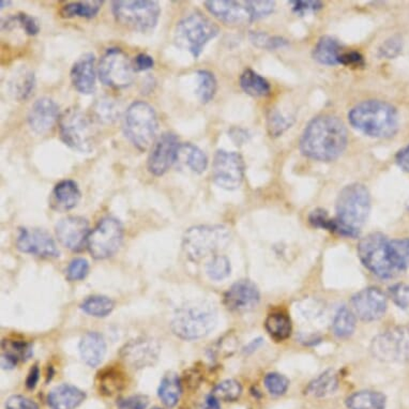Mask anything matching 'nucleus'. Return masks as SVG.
<instances>
[{"mask_svg":"<svg viewBox=\"0 0 409 409\" xmlns=\"http://www.w3.org/2000/svg\"><path fill=\"white\" fill-rule=\"evenodd\" d=\"M6 5H11V1H4V0H1V3H0V6H1V9H4V8H5Z\"/></svg>","mask_w":409,"mask_h":409,"instance_id":"62","label":"nucleus"},{"mask_svg":"<svg viewBox=\"0 0 409 409\" xmlns=\"http://www.w3.org/2000/svg\"><path fill=\"white\" fill-rule=\"evenodd\" d=\"M97 385L100 393L114 395L125 387V374L118 368H105L98 375Z\"/></svg>","mask_w":409,"mask_h":409,"instance_id":"29","label":"nucleus"},{"mask_svg":"<svg viewBox=\"0 0 409 409\" xmlns=\"http://www.w3.org/2000/svg\"><path fill=\"white\" fill-rule=\"evenodd\" d=\"M219 27L200 12L190 14L179 21L175 29V41L197 59L204 46L218 36Z\"/></svg>","mask_w":409,"mask_h":409,"instance_id":"9","label":"nucleus"},{"mask_svg":"<svg viewBox=\"0 0 409 409\" xmlns=\"http://www.w3.org/2000/svg\"><path fill=\"white\" fill-rule=\"evenodd\" d=\"M33 356V346L24 341L4 340L1 343V366L11 370L19 362L27 361Z\"/></svg>","mask_w":409,"mask_h":409,"instance_id":"27","label":"nucleus"},{"mask_svg":"<svg viewBox=\"0 0 409 409\" xmlns=\"http://www.w3.org/2000/svg\"><path fill=\"white\" fill-rule=\"evenodd\" d=\"M161 346L152 338H138L128 342L119 351L125 366L133 370L153 366L159 360Z\"/></svg>","mask_w":409,"mask_h":409,"instance_id":"16","label":"nucleus"},{"mask_svg":"<svg viewBox=\"0 0 409 409\" xmlns=\"http://www.w3.org/2000/svg\"><path fill=\"white\" fill-rule=\"evenodd\" d=\"M244 157L234 151L218 150L212 163V178L222 189L233 191L242 185L244 178Z\"/></svg>","mask_w":409,"mask_h":409,"instance_id":"15","label":"nucleus"},{"mask_svg":"<svg viewBox=\"0 0 409 409\" xmlns=\"http://www.w3.org/2000/svg\"><path fill=\"white\" fill-rule=\"evenodd\" d=\"M371 351L383 362L409 363V326L392 328L372 341Z\"/></svg>","mask_w":409,"mask_h":409,"instance_id":"14","label":"nucleus"},{"mask_svg":"<svg viewBox=\"0 0 409 409\" xmlns=\"http://www.w3.org/2000/svg\"><path fill=\"white\" fill-rule=\"evenodd\" d=\"M80 353L83 361L91 368L101 363L106 353V343L103 336L98 332H87L80 342Z\"/></svg>","mask_w":409,"mask_h":409,"instance_id":"26","label":"nucleus"},{"mask_svg":"<svg viewBox=\"0 0 409 409\" xmlns=\"http://www.w3.org/2000/svg\"><path fill=\"white\" fill-rule=\"evenodd\" d=\"M204 7L220 22L239 26L269 16L274 11L276 3L270 0H209L204 1Z\"/></svg>","mask_w":409,"mask_h":409,"instance_id":"5","label":"nucleus"},{"mask_svg":"<svg viewBox=\"0 0 409 409\" xmlns=\"http://www.w3.org/2000/svg\"><path fill=\"white\" fill-rule=\"evenodd\" d=\"M182 392V383L176 373H167L162 378L157 394L165 406L174 407L178 403Z\"/></svg>","mask_w":409,"mask_h":409,"instance_id":"30","label":"nucleus"},{"mask_svg":"<svg viewBox=\"0 0 409 409\" xmlns=\"http://www.w3.org/2000/svg\"><path fill=\"white\" fill-rule=\"evenodd\" d=\"M112 12L117 23L125 29L138 33H149L159 22L161 8L157 1L152 0H119L113 1Z\"/></svg>","mask_w":409,"mask_h":409,"instance_id":"11","label":"nucleus"},{"mask_svg":"<svg viewBox=\"0 0 409 409\" xmlns=\"http://www.w3.org/2000/svg\"><path fill=\"white\" fill-rule=\"evenodd\" d=\"M40 378V368L39 366L36 364L31 368V372H29V376L26 379V387L29 389H35L36 385H37L38 381Z\"/></svg>","mask_w":409,"mask_h":409,"instance_id":"60","label":"nucleus"},{"mask_svg":"<svg viewBox=\"0 0 409 409\" xmlns=\"http://www.w3.org/2000/svg\"><path fill=\"white\" fill-rule=\"evenodd\" d=\"M182 155L185 164L196 174H202L207 170L208 157L202 149L191 143L180 145L179 155Z\"/></svg>","mask_w":409,"mask_h":409,"instance_id":"36","label":"nucleus"},{"mask_svg":"<svg viewBox=\"0 0 409 409\" xmlns=\"http://www.w3.org/2000/svg\"><path fill=\"white\" fill-rule=\"evenodd\" d=\"M358 254L362 264L379 278H394L403 271L394 257L391 242L383 234H370L361 239Z\"/></svg>","mask_w":409,"mask_h":409,"instance_id":"7","label":"nucleus"},{"mask_svg":"<svg viewBox=\"0 0 409 409\" xmlns=\"http://www.w3.org/2000/svg\"><path fill=\"white\" fill-rule=\"evenodd\" d=\"M149 400L146 395H132L129 398H121L117 402L118 409H146Z\"/></svg>","mask_w":409,"mask_h":409,"instance_id":"53","label":"nucleus"},{"mask_svg":"<svg viewBox=\"0 0 409 409\" xmlns=\"http://www.w3.org/2000/svg\"><path fill=\"white\" fill-rule=\"evenodd\" d=\"M351 308L355 315L362 321H377L387 311V297L377 287H368L351 298Z\"/></svg>","mask_w":409,"mask_h":409,"instance_id":"19","label":"nucleus"},{"mask_svg":"<svg viewBox=\"0 0 409 409\" xmlns=\"http://www.w3.org/2000/svg\"><path fill=\"white\" fill-rule=\"evenodd\" d=\"M86 398L84 391L74 385L63 383L48 393V406L52 409H76Z\"/></svg>","mask_w":409,"mask_h":409,"instance_id":"25","label":"nucleus"},{"mask_svg":"<svg viewBox=\"0 0 409 409\" xmlns=\"http://www.w3.org/2000/svg\"><path fill=\"white\" fill-rule=\"evenodd\" d=\"M98 74L105 86L127 88L133 82L134 69L129 56L120 48H108L100 59Z\"/></svg>","mask_w":409,"mask_h":409,"instance_id":"12","label":"nucleus"},{"mask_svg":"<svg viewBox=\"0 0 409 409\" xmlns=\"http://www.w3.org/2000/svg\"><path fill=\"white\" fill-rule=\"evenodd\" d=\"M16 248L23 253L53 259L59 257V250L52 236L40 229L22 227L16 238Z\"/></svg>","mask_w":409,"mask_h":409,"instance_id":"18","label":"nucleus"},{"mask_svg":"<svg viewBox=\"0 0 409 409\" xmlns=\"http://www.w3.org/2000/svg\"><path fill=\"white\" fill-rule=\"evenodd\" d=\"M123 239V227L120 221L106 217L90 232L87 248L95 259L112 257L120 248Z\"/></svg>","mask_w":409,"mask_h":409,"instance_id":"13","label":"nucleus"},{"mask_svg":"<svg viewBox=\"0 0 409 409\" xmlns=\"http://www.w3.org/2000/svg\"><path fill=\"white\" fill-rule=\"evenodd\" d=\"M155 108L144 101H135L128 108L123 120L125 138L140 151H146L155 142L157 131Z\"/></svg>","mask_w":409,"mask_h":409,"instance_id":"8","label":"nucleus"},{"mask_svg":"<svg viewBox=\"0 0 409 409\" xmlns=\"http://www.w3.org/2000/svg\"><path fill=\"white\" fill-rule=\"evenodd\" d=\"M81 190L76 181H61L55 185L50 196V206L58 212H69L78 206L81 200Z\"/></svg>","mask_w":409,"mask_h":409,"instance_id":"24","label":"nucleus"},{"mask_svg":"<svg viewBox=\"0 0 409 409\" xmlns=\"http://www.w3.org/2000/svg\"><path fill=\"white\" fill-rule=\"evenodd\" d=\"M93 116L102 123H113L119 117V106L110 98H101L93 104Z\"/></svg>","mask_w":409,"mask_h":409,"instance_id":"39","label":"nucleus"},{"mask_svg":"<svg viewBox=\"0 0 409 409\" xmlns=\"http://www.w3.org/2000/svg\"><path fill=\"white\" fill-rule=\"evenodd\" d=\"M262 344V340L261 338H259V340H254L253 341L252 343H250V344H249V346L247 347L246 348V351H254V349H257V347L259 346V345Z\"/></svg>","mask_w":409,"mask_h":409,"instance_id":"61","label":"nucleus"},{"mask_svg":"<svg viewBox=\"0 0 409 409\" xmlns=\"http://www.w3.org/2000/svg\"><path fill=\"white\" fill-rule=\"evenodd\" d=\"M89 272V264L85 259H76L67 268V279L71 282L84 280Z\"/></svg>","mask_w":409,"mask_h":409,"instance_id":"47","label":"nucleus"},{"mask_svg":"<svg viewBox=\"0 0 409 409\" xmlns=\"http://www.w3.org/2000/svg\"><path fill=\"white\" fill-rule=\"evenodd\" d=\"M16 23H18V25L24 29L27 35L36 36L40 33L39 22H38L37 19L29 16V14H19L18 16L8 19L6 24H16Z\"/></svg>","mask_w":409,"mask_h":409,"instance_id":"46","label":"nucleus"},{"mask_svg":"<svg viewBox=\"0 0 409 409\" xmlns=\"http://www.w3.org/2000/svg\"><path fill=\"white\" fill-rule=\"evenodd\" d=\"M309 220L313 227L333 232L334 219H330L325 210H314L309 217Z\"/></svg>","mask_w":409,"mask_h":409,"instance_id":"52","label":"nucleus"},{"mask_svg":"<svg viewBox=\"0 0 409 409\" xmlns=\"http://www.w3.org/2000/svg\"><path fill=\"white\" fill-rule=\"evenodd\" d=\"M340 63L344 66H363L364 61L363 57L359 53H343L340 58Z\"/></svg>","mask_w":409,"mask_h":409,"instance_id":"58","label":"nucleus"},{"mask_svg":"<svg viewBox=\"0 0 409 409\" xmlns=\"http://www.w3.org/2000/svg\"><path fill=\"white\" fill-rule=\"evenodd\" d=\"M231 242V233L221 225H200L185 232L182 238L183 252L187 259L200 262L224 250Z\"/></svg>","mask_w":409,"mask_h":409,"instance_id":"6","label":"nucleus"},{"mask_svg":"<svg viewBox=\"0 0 409 409\" xmlns=\"http://www.w3.org/2000/svg\"><path fill=\"white\" fill-rule=\"evenodd\" d=\"M240 86L252 97H266L271 91L269 82L251 69H247L240 76Z\"/></svg>","mask_w":409,"mask_h":409,"instance_id":"32","label":"nucleus"},{"mask_svg":"<svg viewBox=\"0 0 409 409\" xmlns=\"http://www.w3.org/2000/svg\"><path fill=\"white\" fill-rule=\"evenodd\" d=\"M250 40L255 46L267 50H276L284 48L289 44L286 39L282 37H271L264 31H252L250 33Z\"/></svg>","mask_w":409,"mask_h":409,"instance_id":"44","label":"nucleus"},{"mask_svg":"<svg viewBox=\"0 0 409 409\" xmlns=\"http://www.w3.org/2000/svg\"><path fill=\"white\" fill-rule=\"evenodd\" d=\"M395 162L403 170L409 172V144L402 150L398 151L395 157Z\"/></svg>","mask_w":409,"mask_h":409,"instance_id":"59","label":"nucleus"},{"mask_svg":"<svg viewBox=\"0 0 409 409\" xmlns=\"http://www.w3.org/2000/svg\"><path fill=\"white\" fill-rule=\"evenodd\" d=\"M206 271L212 280H224L231 274V262L223 255H216L207 264Z\"/></svg>","mask_w":409,"mask_h":409,"instance_id":"43","label":"nucleus"},{"mask_svg":"<svg viewBox=\"0 0 409 409\" xmlns=\"http://www.w3.org/2000/svg\"><path fill=\"white\" fill-rule=\"evenodd\" d=\"M132 65H133L134 71H147V70H150L151 68H153L155 61H153L152 57L142 53V54H138L134 58V61H132Z\"/></svg>","mask_w":409,"mask_h":409,"instance_id":"57","label":"nucleus"},{"mask_svg":"<svg viewBox=\"0 0 409 409\" xmlns=\"http://www.w3.org/2000/svg\"><path fill=\"white\" fill-rule=\"evenodd\" d=\"M403 41L402 38L398 36H393L385 40L380 48H379V56L385 57V58L391 59L398 56L402 52Z\"/></svg>","mask_w":409,"mask_h":409,"instance_id":"51","label":"nucleus"},{"mask_svg":"<svg viewBox=\"0 0 409 409\" xmlns=\"http://www.w3.org/2000/svg\"><path fill=\"white\" fill-rule=\"evenodd\" d=\"M261 300L259 289L250 280H240L225 293L224 304L232 312L244 313L257 308Z\"/></svg>","mask_w":409,"mask_h":409,"instance_id":"21","label":"nucleus"},{"mask_svg":"<svg viewBox=\"0 0 409 409\" xmlns=\"http://www.w3.org/2000/svg\"><path fill=\"white\" fill-rule=\"evenodd\" d=\"M266 388L272 395H283L286 393L289 387V380L286 376L280 373H269L264 379Z\"/></svg>","mask_w":409,"mask_h":409,"instance_id":"45","label":"nucleus"},{"mask_svg":"<svg viewBox=\"0 0 409 409\" xmlns=\"http://www.w3.org/2000/svg\"><path fill=\"white\" fill-rule=\"evenodd\" d=\"M236 345H237L236 338L229 333L220 338L214 351L217 356H229L235 351Z\"/></svg>","mask_w":409,"mask_h":409,"instance_id":"56","label":"nucleus"},{"mask_svg":"<svg viewBox=\"0 0 409 409\" xmlns=\"http://www.w3.org/2000/svg\"><path fill=\"white\" fill-rule=\"evenodd\" d=\"M356 329V315L353 310L342 306L338 309L332 323V330L338 338H345L351 336Z\"/></svg>","mask_w":409,"mask_h":409,"instance_id":"37","label":"nucleus"},{"mask_svg":"<svg viewBox=\"0 0 409 409\" xmlns=\"http://www.w3.org/2000/svg\"><path fill=\"white\" fill-rule=\"evenodd\" d=\"M349 409H385V396L380 392L359 391L346 400Z\"/></svg>","mask_w":409,"mask_h":409,"instance_id":"31","label":"nucleus"},{"mask_svg":"<svg viewBox=\"0 0 409 409\" xmlns=\"http://www.w3.org/2000/svg\"><path fill=\"white\" fill-rule=\"evenodd\" d=\"M391 248L396 262L403 270L409 266V238L408 239L392 240Z\"/></svg>","mask_w":409,"mask_h":409,"instance_id":"49","label":"nucleus"},{"mask_svg":"<svg viewBox=\"0 0 409 409\" xmlns=\"http://www.w3.org/2000/svg\"><path fill=\"white\" fill-rule=\"evenodd\" d=\"M197 93L198 99L202 103H208L214 99L217 93V80L212 72L200 70L197 72Z\"/></svg>","mask_w":409,"mask_h":409,"instance_id":"40","label":"nucleus"},{"mask_svg":"<svg viewBox=\"0 0 409 409\" xmlns=\"http://www.w3.org/2000/svg\"><path fill=\"white\" fill-rule=\"evenodd\" d=\"M347 143L348 135L343 121L332 115H321L304 129L300 150L310 159L330 162L344 152Z\"/></svg>","mask_w":409,"mask_h":409,"instance_id":"1","label":"nucleus"},{"mask_svg":"<svg viewBox=\"0 0 409 409\" xmlns=\"http://www.w3.org/2000/svg\"><path fill=\"white\" fill-rule=\"evenodd\" d=\"M178 136L165 132L155 143L147 160V168L153 176L160 177L165 174L179 155L180 148Z\"/></svg>","mask_w":409,"mask_h":409,"instance_id":"17","label":"nucleus"},{"mask_svg":"<svg viewBox=\"0 0 409 409\" xmlns=\"http://www.w3.org/2000/svg\"><path fill=\"white\" fill-rule=\"evenodd\" d=\"M370 209V192L366 185L361 183L346 185L336 200L334 233L345 237H357L368 219Z\"/></svg>","mask_w":409,"mask_h":409,"instance_id":"3","label":"nucleus"},{"mask_svg":"<svg viewBox=\"0 0 409 409\" xmlns=\"http://www.w3.org/2000/svg\"><path fill=\"white\" fill-rule=\"evenodd\" d=\"M342 54L340 42L329 36L321 37L313 51L315 61L326 66L340 65Z\"/></svg>","mask_w":409,"mask_h":409,"instance_id":"28","label":"nucleus"},{"mask_svg":"<svg viewBox=\"0 0 409 409\" xmlns=\"http://www.w3.org/2000/svg\"><path fill=\"white\" fill-rule=\"evenodd\" d=\"M348 120L364 135L376 138H391L400 125L396 108L380 100H368L357 104L348 113Z\"/></svg>","mask_w":409,"mask_h":409,"instance_id":"2","label":"nucleus"},{"mask_svg":"<svg viewBox=\"0 0 409 409\" xmlns=\"http://www.w3.org/2000/svg\"><path fill=\"white\" fill-rule=\"evenodd\" d=\"M55 232L58 242L73 252H80L87 246V240L90 234L88 222L82 217H67L63 219L57 223Z\"/></svg>","mask_w":409,"mask_h":409,"instance_id":"20","label":"nucleus"},{"mask_svg":"<svg viewBox=\"0 0 409 409\" xmlns=\"http://www.w3.org/2000/svg\"><path fill=\"white\" fill-rule=\"evenodd\" d=\"M6 409H39V406L26 396L14 395L8 398Z\"/></svg>","mask_w":409,"mask_h":409,"instance_id":"54","label":"nucleus"},{"mask_svg":"<svg viewBox=\"0 0 409 409\" xmlns=\"http://www.w3.org/2000/svg\"><path fill=\"white\" fill-rule=\"evenodd\" d=\"M35 86V74L31 71H24L14 80L12 84V93L19 101H23L31 97Z\"/></svg>","mask_w":409,"mask_h":409,"instance_id":"41","label":"nucleus"},{"mask_svg":"<svg viewBox=\"0 0 409 409\" xmlns=\"http://www.w3.org/2000/svg\"><path fill=\"white\" fill-rule=\"evenodd\" d=\"M59 134L70 148L88 153L95 147L97 130L88 115L78 108H69L59 118Z\"/></svg>","mask_w":409,"mask_h":409,"instance_id":"10","label":"nucleus"},{"mask_svg":"<svg viewBox=\"0 0 409 409\" xmlns=\"http://www.w3.org/2000/svg\"><path fill=\"white\" fill-rule=\"evenodd\" d=\"M338 387V378L336 372L332 370L326 371L323 374L311 381L306 388V393L314 398H325L333 394Z\"/></svg>","mask_w":409,"mask_h":409,"instance_id":"33","label":"nucleus"},{"mask_svg":"<svg viewBox=\"0 0 409 409\" xmlns=\"http://www.w3.org/2000/svg\"><path fill=\"white\" fill-rule=\"evenodd\" d=\"M104 1H76L67 4L61 9V16L65 19L84 18L93 19L100 10Z\"/></svg>","mask_w":409,"mask_h":409,"instance_id":"35","label":"nucleus"},{"mask_svg":"<svg viewBox=\"0 0 409 409\" xmlns=\"http://www.w3.org/2000/svg\"><path fill=\"white\" fill-rule=\"evenodd\" d=\"M242 392V387L238 381L227 379V380L222 381L214 387L212 395L218 398L219 400L234 402L240 398Z\"/></svg>","mask_w":409,"mask_h":409,"instance_id":"42","label":"nucleus"},{"mask_svg":"<svg viewBox=\"0 0 409 409\" xmlns=\"http://www.w3.org/2000/svg\"><path fill=\"white\" fill-rule=\"evenodd\" d=\"M217 321V311L212 304L192 302L176 311L172 321V330L175 336L182 340H198L214 329Z\"/></svg>","mask_w":409,"mask_h":409,"instance_id":"4","label":"nucleus"},{"mask_svg":"<svg viewBox=\"0 0 409 409\" xmlns=\"http://www.w3.org/2000/svg\"><path fill=\"white\" fill-rule=\"evenodd\" d=\"M291 125V120L287 117H283L278 110L270 113L269 117H268V129H269L271 135H281Z\"/></svg>","mask_w":409,"mask_h":409,"instance_id":"50","label":"nucleus"},{"mask_svg":"<svg viewBox=\"0 0 409 409\" xmlns=\"http://www.w3.org/2000/svg\"><path fill=\"white\" fill-rule=\"evenodd\" d=\"M114 308V301L106 296H90L81 304V309L86 314L98 319L108 316Z\"/></svg>","mask_w":409,"mask_h":409,"instance_id":"38","label":"nucleus"},{"mask_svg":"<svg viewBox=\"0 0 409 409\" xmlns=\"http://www.w3.org/2000/svg\"><path fill=\"white\" fill-rule=\"evenodd\" d=\"M72 85L83 95H90L95 89V57L93 53L81 56L72 66L70 72Z\"/></svg>","mask_w":409,"mask_h":409,"instance_id":"23","label":"nucleus"},{"mask_svg":"<svg viewBox=\"0 0 409 409\" xmlns=\"http://www.w3.org/2000/svg\"><path fill=\"white\" fill-rule=\"evenodd\" d=\"M265 327L269 336L278 342H282L291 336V321L285 313H271L266 319Z\"/></svg>","mask_w":409,"mask_h":409,"instance_id":"34","label":"nucleus"},{"mask_svg":"<svg viewBox=\"0 0 409 409\" xmlns=\"http://www.w3.org/2000/svg\"><path fill=\"white\" fill-rule=\"evenodd\" d=\"M151 409H162V408H160V407H153V408Z\"/></svg>","mask_w":409,"mask_h":409,"instance_id":"63","label":"nucleus"},{"mask_svg":"<svg viewBox=\"0 0 409 409\" xmlns=\"http://www.w3.org/2000/svg\"><path fill=\"white\" fill-rule=\"evenodd\" d=\"M390 297L392 301L402 309L405 312L409 313V285L395 284L390 287Z\"/></svg>","mask_w":409,"mask_h":409,"instance_id":"48","label":"nucleus"},{"mask_svg":"<svg viewBox=\"0 0 409 409\" xmlns=\"http://www.w3.org/2000/svg\"><path fill=\"white\" fill-rule=\"evenodd\" d=\"M59 118L58 104L50 98H41L31 106L27 121L35 133L44 134L54 127Z\"/></svg>","mask_w":409,"mask_h":409,"instance_id":"22","label":"nucleus"},{"mask_svg":"<svg viewBox=\"0 0 409 409\" xmlns=\"http://www.w3.org/2000/svg\"><path fill=\"white\" fill-rule=\"evenodd\" d=\"M291 6H293V11L295 14H300V16H304V14H308V12H316L323 8V3L321 1H289Z\"/></svg>","mask_w":409,"mask_h":409,"instance_id":"55","label":"nucleus"}]
</instances>
